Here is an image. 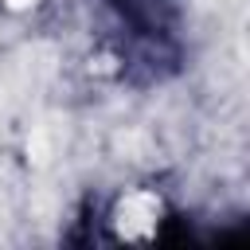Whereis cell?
I'll return each instance as SVG.
<instances>
[{
    "label": "cell",
    "instance_id": "1",
    "mask_svg": "<svg viewBox=\"0 0 250 250\" xmlns=\"http://www.w3.org/2000/svg\"><path fill=\"white\" fill-rule=\"evenodd\" d=\"M156 215H160V203L152 195H129L121 203V234L125 238H145L156 230Z\"/></svg>",
    "mask_w": 250,
    "mask_h": 250
},
{
    "label": "cell",
    "instance_id": "2",
    "mask_svg": "<svg viewBox=\"0 0 250 250\" xmlns=\"http://www.w3.org/2000/svg\"><path fill=\"white\" fill-rule=\"evenodd\" d=\"M4 4H8V8H31L35 0H4Z\"/></svg>",
    "mask_w": 250,
    "mask_h": 250
}]
</instances>
